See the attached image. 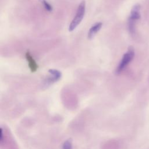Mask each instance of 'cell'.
<instances>
[{
  "instance_id": "cell-5",
  "label": "cell",
  "mask_w": 149,
  "mask_h": 149,
  "mask_svg": "<svg viewBox=\"0 0 149 149\" xmlns=\"http://www.w3.org/2000/svg\"><path fill=\"white\" fill-rule=\"evenodd\" d=\"M102 26V23L101 22H97L94 24L89 29L87 37L89 39H92L94 36L97 34V32L99 31V30L101 29V27Z\"/></svg>"
},
{
  "instance_id": "cell-1",
  "label": "cell",
  "mask_w": 149,
  "mask_h": 149,
  "mask_svg": "<svg viewBox=\"0 0 149 149\" xmlns=\"http://www.w3.org/2000/svg\"><path fill=\"white\" fill-rule=\"evenodd\" d=\"M86 11V2L84 1H83L79 4L76 15L74 16V18L72 20L71 23L69 26V31H73L78 25L81 23V20H83Z\"/></svg>"
},
{
  "instance_id": "cell-2",
  "label": "cell",
  "mask_w": 149,
  "mask_h": 149,
  "mask_svg": "<svg viewBox=\"0 0 149 149\" xmlns=\"http://www.w3.org/2000/svg\"><path fill=\"white\" fill-rule=\"evenodd\" d=\"M134 56V51L133 47H130L128 48L127 52L124 54L121 61H120L118 67L116 69L115 73L118 74L120 73L129 64V63L133 60Z\"/></svg>"
},
{
  "instance_id": "cell-6",
  "label": "cell",
  "mask_w": 149,
  "mask_h": 149,
  "mask_svg": "<svg viewBox=\"0 0 149 149\" xmlns=\"http://www.w3.org/2000/svg\"><path fill=\"white\" fill-rule=\"evenodd\" d=\"M25 56H26V60L28 62V64H29V66L31 72H36L37 70V69H38V65L29 51H27L26 53Z\"/></svg>"
},
{
  "instance_id": "cell-4",
  "label": "cell",
  "mask_w": 149,
  "mask_h": 149,
  "mask_svg": "<svg viewBox=\"0 0 149 149\" xmlns=\"http://www.w3.org/2000/svg\"><path fill=\"white\" fill-rule=\"evenodd\" d=\"M48 72L50 76L46 79L45 82L47 83H51L56 81L59 80L62 76L61 72L57 69H51L48 70Z\"/></svg>"
},
{
  "instance_id": "cell-3",
  "label": "cell",
  "mask_w": 149,
  "mask_h": 149,
  "mask_svg": "<svg viewBox=\"0 0 149 149\" xmlns=\"http://www.w3.org/2000/svg\"><path fill=\"white\" fill-rule=\"evenodd\" d=\"M140 5L136 4L132 9L128 20V28L131 34L134 33L136 22L140 18Z\"/></svg>"
},
{
  "instance_id": "cell-7",
  "label": "cell",
  "mask_w": 149,
  "mask_h": 149,
  "mask_svg": "<svg viewBox=\"0 0 149 149\" xmlns=\"http://www.w3.org/2000/svg\"><path fill=\"white\" fill-rule=\"evenodd\" d=\"M41 3L43 5L44 8L48 12H52L53 9L52 6L46 0H40Z\"/></svg>"
}]
</instances>
